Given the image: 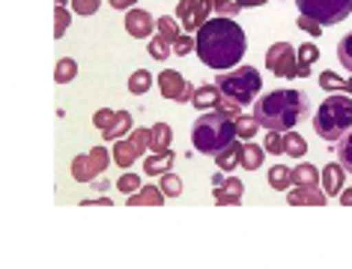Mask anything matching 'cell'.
<instances>
[{
	"label": "cell",
	"mask_w": 352,
	"mask_h": 269,
	"mask_svg": "<svg viewBox=\"0 0 352 269\" xmlns=\"http://www.w3.org/2000/svg\"><path fill=\"white\" fill-rule=\"evenodd\" d=\"M197 57L204 60V66L215 69V72H224V69L239 66V60L248 51V39H245V30L236 24V19H209L204 28L197 30Z\"/></svg>",
	"instance_id": "obj_1"
},
{
	"label": "cell",
	"mask_w": 352,
	"mask_h": 269,
	"mask_svg": "<svg viewBox=\"0 0 352 269\" xmlns=\"http://www.w3.org/2000/svg\"><path fill=\"white\" fill-rule=\"evenodd\" d=\"M307 96L302 90H272L254 102V120L269 132H289L307 117Z\"/></svg>",
	"instance_id": "obj_2"
},
{
	"label": "cell",
	"mask_w": 352,
	"mask_h": 269,
	"mask_svg": "<svg viewBox=\"0 0 352 269\" xmlns=\"http://www.w3.org/2000/svg\"><path fill=\"white\" fill-rule=\"evenodd\" d=\"M314 129H316V135L329 144H338L343 135L352 132V96L349 93H343V96L331 93V96L316 108Z\"/></svg>",
	"instance_id": "obj_3"
},
{
	"label": "cell",
	"mask_w": 352,
	"mask_h": 269,
	"mask_svg": "<svg viewBox=\"0 0 352 269\" xmlns=\"http://www.w3.org/2000/svg\"><path fill=\"white\" fill-rule=\"evenodd\" d=\"M191 141H195L197 153H204V155H218L227 144L236 141V123H233L230 117L218 114V111H212V114H204V117L195 120V129H191Z\"/></svg>",
	"instance_id": "obj_4"
},
{
	"label": "cell",
	"mask_w": 352,
	"mask_h": 269,
	"mask_svg": "<svg viewBox=\"0 0 352 269\" xmlns=\"http://www.w3.org/2000/svg\"><path fill=\"white\" fill-rule=\"evenodd\" d=\"M215 87L224 96L236 99L239 105H251L254 96L263 90V78L254 66H236V72H221L218 75Z\"/></svg>",
	"instance_id": "obj_5"
},
{
	"label": "cell",
	"mask_w": 352,
	"mask_h": 269,
	"mask_svg": "<svg viewBox=\"0 0 352 269\" xmlns=\"http://www.w3.org/2000/svg\"><path fill=\"white\" fill-rule=\"evenodd\" d=\"M296 6L316 24H340L352 12V0H296Z\"/></svg>",
	"instance_id": "obj_6"
},
{
	"label": "cell",
	"mask_w": 352,
	"mask_h": 269,
	"mask_svg": "<svg viewBox=\"0 0 352 269\" xmlns=\"http://www.w3.org/2000/svg\"><path fill=\"white\" fill-rule=\"evenodd\" d=\"M215 12L212 0H179L176 3V19L188 33H197L209 21V15Z\"/></svg>",
	"instance_id": "obj_7"
},
{
	"label": "cell",
	"mask_w": 352,
	"mask_h": 269,
	"mask_svg": "<svg viewBox=\"0 0 352 269\" xmlns=\"http://www.w3.org/2000/svg\"><path fill=\"white\" fill-rule=\"evenodd\" d=\"M266 69L278 78H296L298 72V54L289 42H275L266 51Z\"/></svg>",
	"instance_id": "obj_8"
},
{
	"label": "cell",
	"mask_w": 352,
	"mask_h": 269,
	"mask_svg": "<svg viewBox=\"0 0 352 269\" xmlns=\"http://www.w3.org/2000/svg\"><path fill=\"white\" fill-rule=\"evenodd\" d=\"M158 90H162L164 99H173V102H191L195 99V84H188L182 72H176V69H164L162 75H158Z\"/></svg>",
	"instance_id": "obj_9"
},
{
	"label": "cell",
	"mask_w": 352,
	"mask_h": 269,
	"mask_svg": "<svg viewBox=\"0 0 352 269\" xmlns=\"http://www.w3.org/2000/svg\"><path fill=\"white\" fill-rule=\"evenodd\" d=\"M126 30H129V36H135V39H146V36H153V30H155V19L146 10H129Z\"/></svg>",
	"instance_id": "obj_10"
},
{
	"label": "cell",
	"mask_w": 352,
	"mask_h": 269,
	"mask_svg": "<svg viewBox=\"0 0 352 269\" xmlns=\"http://www.w3.org/2000/svg\"><path fill=\"white\" fill-rule=\"evenodd\" d=\"M215 189H218V192H215V204H218V206H230V204L239 206V204H242V192H245L242 180H236V177L221 180V183H218Z\"/></svg>",
	"instance_id": "obj_11"
},
{
	"label": "cell",
	"mask_w": 352,
	"mask_h": 269,
	"mask_svg": "<svg viewBox=\"0 0 352 269\" xmlns=\"http://www.w3.org/2000/svg\"><path fill=\"white\" fill-rule=\"evenodd\" d=\"M343 173H346V168H343L340 162H331L329 168L320 173V183H322L325 195H340L343 192Z\"/></svg>",
	"instance_id": "obj_12"
},
{
	"label": "cell",
	"mask_w": 352,
	"mask_h": 269,
	"mask_svg": "<svg viewBox=\"0 0 352 269\" xmlns=\"http://www.w3.org/2000/svg\"><path fill=\"white\" fill-rule=\"evenodd\" d=\"M164 197L167 195L158 186H140L138 192L129 195V206H162Z\"/></svg>",
	"instance_id": "obj_13"
},
{
	"label": "cell",
	"mask_w": 352,
	"mask_h": 269,
	"mask_svg": "<svg viewBox=\"0 0 352 269\" xmlns=\"http://www.w3.org/2000/svg\"><path fill=\"white\" fill-rule=\"evenodd\" d=\"M287 201L293 206H325V192L320 189H296V192L287 195Z\"/></svg>",
	"instance_id": "obj_14"
},
{
	"label": "cell",
	"mask_w": 352,
	"mask_h": 269,
	"mask_svg": "<svg viewBox=\"0 0 352 269\" xmlns=\"http://www.w3.org/2000/svg\"><path fill=\"white\" fill-rule=\"evenodd\" d=\"M149 150L153 153H167L170 150V141H173V129L167 123H155L153 129H149Z\"/></svg>",
	"instance_id": "obj_15"
},
{
	"label": "cell",
	"mask_w": 352,
	"mask_h": 269,
	"mask_svg": "<svg viewBox=\"0 0 352 269\" xmlns=\"http://www.w3.org/2000/svg\"><path fill=\"white\" fill-rule=\"evenodd\" d=\"M296 54H298V72H296V78H307V75H311V66L320 60V48H316L314 42H305Z\"/></svg>",
	"instance_id": "obj_16"
},
{
	"label": "cell",
	"mask_w": 352,
	"mask_h": 269,
	"mask_svg": "<svg viewBox=\"0 0 352 269\" xmlns=\"http://www.w3.org/2000/svg\"><path fill=\"white\" fill-rule=\"evenodd\" d=\"M293 186L296 189H314L320 186V171L314 164H296L293 168Z\"/></svg>",
	"instance_id": "obj_17"
},
{
	"label": "cell",
	"mask_w": 352,
	"mask_h": 269,
	"mask_svg": "<svg viewBox=\"0 0 352 269\" xmlns=\"http://www.w3.org/2000/svg\"><path fill=\"white\" fill-rule=\"evenodd\" d=\"M269 3V0H224V3L215 6V15H221V19H236L242 10H248V6H263Z\"/></svg>",
	"instance_id": "obj_18"
},
{
	"label": "cell",
	"mask_w": 352,
	"mask_h": 269,
	"mask_svg": "<svg viewBox=\"0 0 352 269\" xmlns=\"http://www.w3.org/2000/svg\"><path fill=\"white\" fill-rule=\"evenodd\" d=\"M113 162H117V168H131V164H135L138 162V147L135 144H131V141H117V144H113Z\"/></svg>",
	"instance_id": "obj_19"
},
{
	"label": "cell",
	"mask_w": 352,
	"mask_h": 269,
	"mask_svg": "<svg viewBox=\"0 0 352 269\" xmlns=\"http://www.w3.org/2000/svg\"><path fill=\"white\" fill-rule=\"evenodd\" d=\"M215 164H218L221 171H233L236 164H242V144H236V141L227 144L224 150L215 155Z\"/></svg>",
	"instance_id": "obj_20"
},
{
	"label": "cell",
	"mask_w": 352,
	"mask_h": 269,
	"mask_svg": "<svg viewBox=\"0 0 352 269\" xmlns=\"http://www.w3.org/2000/svg\"><path fill=\"white\" fill-rule=\"evenodd\" d=\"M218 96H221V90H218V87L204 84V87H197V90H195V99H191V105L200 108V111H209V108H215Z\"/></svg>",
	"instance_id": "obj_21"
},
{
	"label": "cell",
	"mask_w": 352,
	"mask_h": 269,
	"mask_svg": "<svg viewBox=\"0 0 352 269\" xmlns=\"http://www.w3.org/2000/svg\"><path fill=\"white\" fill-rule=\"evenodd\" d=\"M263 159H266V150L260 144H242V168L245 171H260Z\"/></svg>",
	"instance_id": "obj_22"
},
{
	"label": "cell",
	"mask_w": 352,
	"mask_h": 269,
	"mask_svg": "<svg viewBox=\"0 0 352 269\" xmlns=\"http://www.w3.org/2000/svg\"><path fill=\"white\" fill-rule=\"evenodd\" d=\"M173 164V150H167V153H155V155H149V159L144 162V171L149 173V177H162V173H167V168Z\"/></svg>",
	"instance_id": "obj_23"
},
{
	"label": "cell",
	"mask_w": 352,
	"mask_h": 269,
	"mask_svg": "<svg viewBox=\"0 0 352 269\" xmlns=\"http://www.w3.org/2000/svg\"><path fill=\"white\" fill-rule=\"evenodd\" d=\"M72 177L78 180V183H90L93 177H99L96 168H93V162H90V153L75 155V159H72Z\"/></svg>",
	"instance_id": "obj_24"
},
{
	"label": "cell",
	"mask_w": 352,
	"mask_h": 269,
	"mask_svg": "<svg viewBox=\"0 0 352 269\" xmlns=\"http://www.w3.org/2000/svg\"><path fill=\"white\" fill-rule=\"evenodd\" d=\"M269 186L275 189V192H287V189L293 186V168H284V164L269 168Z\"/></svg>",
	"instance_id": "obj_25"
},
{
	"label": "cell",
	"mask_w": 352,
	"mask_h": 269,
	"mask_svg": "<svg viewBox=\"0 0 352 269\" xmlns=\"http://www.w3.org/2000/svg\"><path fill=\"white\" fill-rule=\"evenodd\" d=\"M179 19H170V15H162V19H155V30H158V36H164L167 42H176L182 36L179 33Z\"/></svg>",
	"instance_id": "obj_26"
},
{
	"label": "cell",
	"mask_w": 352,
	"mask_h": 269,
	"mask_svg": "<svg viewBox=\"0 0 352 269\" xmlns=\"http://www.w3.org/2000/svg\"><path fill=\"white\" fill-rule=\"evenodd\" d=\"M129 129H131V114H129V111H117V123H113L108 132H102V135H104V141H108V144H113V141H120Z\"/></svg>",
	"instance_id": "obj_27"
},
{
	"label": "cell",
	"mask_w": 352,
	"mask_h": 269,
	"mask_svg": "<svg viewBox=\"0 0 352 269\" xmlns=\"http://www.w3.org/2000/svg\"><path fill=\"white\" fill-rule=\"evenodd\" d=\"M149 87H153V72H146V69L131 72V78H129V93L131 96H144Z\"/></svg>",
	"instance_id": "obj_28"
},
{
	"label": "cell",
	"mask_w": 352,
	"mask_h": 269,
	"mask_svg": "<svg viewBox=\"0 0 352 269\" xmlns=\"http://www.w3.org/2000/svg\"><path fill=\"white\" fill-rule=\"evenodd\" d=\"M284 153L287 155H296V159H302V155L307 153V141L289 129V132H284Z\"/></svg>",
	"instance_id": "obj_29"
},
{
	"label": "cell",
	"mask_w": 352,
	"mask_h": 269,
	"mask_svg": "<svg viewBox=\"0 0 352 269\" xmlns=\"http://www.w3.org/2000/svg\"><path fill=\"white\" fill-rule=\"evenodd\" d=\"M233 123H236V138H242V141H251V138L257 135V129H260L257 120L248 117V114H239Z\"/></svg>",
	"instance_id": "obj_30"
},
{
	"label": "cell",
	"mask_w": 352,
	"mask_h": 269,
	"mask_svg": "<svg viewBox=\"0 0 352 269\" xmlns=\"http://www.w3.org/2000/svg\"><path fill=\"white\" fill-rule=\"evenodd\" d=\"M75 75H78V63L72 57H63L57 63V72H54V81L57 84H69V81H75Z\"/></svg>",
	"instance_id": "obj_31"
},
{
	"label": "cell",
	"mask_w": 352,
	"mask_h": 269,
	"mask_svg": "<svg viewBox=\"0 0 352 269\" xmlns=\"http://www.w3.org/2000/svg\"><path fill=\"white\" fill-rule=\"evenodd\" d=\"M338 162L352 173V132H346L338 141Z\"/></svg>",
	"instance_id": "obj_32"
},
{
	"label": "cell",
	"mask_w": 352,
	"mask_h": 269,
	"mask_svg": "<svg viewBox=\"0 0 352 269\" xmlns=\"http://www.w3.org/2000/svg\"><path fill=\"white\" fill-rule=\"evenodd\" d=\"M239 108H242L239 102H236V99H230V96H224V93H221V96H218V102H215V108H212V111H218V114H224V117L236 120V117L242 114Z\"/></svg>",
	"instance_id": "obj_33"
},
{
	"label": "cell",
	"mask_w": 352,
	"mask_h": 269,
	"mask_svg": "<svg viewBox=\"0 0 352 269\" xmlns=\"http://www.w3.org/2000/svg\"><path fill=\"white\" fill-rule=\"evenodd\" d=\"M173 51V42H167L164 36H153L149 39V57L153 60H164Z\"/></svg>",
	"instance_id": "obj_34"
},
{
	"label": "cell",
	"mask_w": 352,
	"mask_h": 269,
	"mask_svg": "<svg viewBox=\"0 0 352 269\" xmlns=\"http://www.w3.org/2000/svg\"><path fill=\"white\" fill-rule=\"evenodd\" d=\"M162 192L167 195V197H179L182 195V180L176 177V173H162Z\"/></svg>",
	"instance_id": "obj_35"
},
{
	"label": "cell",
	"mask_w": 352,
	"mask_h": 269,
	"mask_svg": "<svg viewBox=\"0 0 352 269\" xmlns=\"http://www.w3.org/2000/svg\"><path fill=\"white\" fill-rule=\"evenodd\" d=\"M113 159V155L104 150V147H93L90 150V162H93V168H96V173H104L108 171V162Z\"/></svg>",
	"instance_id": "obj_36"
},
{
	"label": "cell",
	"mask_w": 352,
	"mask_h": 269,
	"mask_svg": "<svg viewBox=\"0 0 352 269\" xmlns=\"http://www.w3.org/2000/svg\"><path fill=\"white\" fill-rule=\"evenodd\" d=\"M117 123V111H111V108H102V111H96V117H93V126L99 129V132H108V129Z\"/></svg>",
	"instance_id": "obj_37"
},
{
	"label": "cell",
	"mask_w": 352,
	"mask_h": 269,
	"mask_svg": "<svg viewBox=\"0 0 352 269\" xmlns=\"http://www.w3.org/2000/svg\"><path fill=\"white\" fill-rule=\"evenodd\" d=\"M338 60H340L343 69H349V72H352V33H346V36L340 39V45H338Z\"/></svg>",
	"instance_id": "obj_38"
},
{
	"label": "cell",
	"mask_w": 352,
	"mask_h": 269,
	"mask_svg": "<svg viewBox=\"0 0 352 269\" xmlns=\"http://www.w3.org/2000/svg\"><path fill=\"white\" fill-rule=\"evenodd\" d=\"M320 87H322V90H329V93H338V90L346 87V81H343L340 75H334V72H322L320 75Z\"/></svg>",
	"instance_id": "obj_39"
},
{
	"label": "cell",
	"mask_w": 352,
	"mask_h": 269,
	"mask_svg": "<svg viewBox=\"0 0 352 269\" xmlns=\"http://www.w3.org/2000/svg\"><path fill=\"white\" fill-rule=\"evenodd\" d=\"M195 48H197V42H195L191 33H186V36H179V39L173 42V54H179V57H188Z\"/></svg>",
	"instance_id": "obj_40"
},
{
	"label": "cell",
	"mask_w": 352,
	"mask_h": 269,
	"mask_svg": "<svg viewBox=\"0 0 352 269\" xmlns=\"http://www.w3.org/2000/svg\"><path fill=\"white\" fill-rule=\"evenodd\" d=\"M54 36L57 39H63L66 36V28H69V24H72V21H69V12H66V6H57V10H54Z\"/></svg>",
	"instance_id": "obj_41"
},
{
	"label": "cell",
	"mask_w": 352,
	"mask_h": 269,
	"mask_svg": "<svg viewBox=\"0 0 352 269\" xmlns=\"http://www.w3.org/2000/svg\"><path fill=\"white\" fill-rule=\"evenodd\" d=\"M266 153H275V155H280L284 153V132H269L266 135V147H263Z\"/></svg>",
	"instance_id": "obj_42"
},
{
	"label": "cell",
	"mask_w": 352,
	"mask_h": 269,
	"mask_svg": "<svg viewBox=\"0 0 352 269\" xmlns=\"http://www.w3.org/2000/svg\"><path fill=\"white\" fill-rule=\"evenodd\" d=\"M117 189H120V192H138V189H140V177H138V173H122V177L117 180Z\"/></svg>",
	"instance_id": "obj_43"
},
{
	"label": "cell",
	"mask_w": 352,
	"mask_h": 269,
	"mask_svg": "<svg viewBox=\"0 0 352 269\" xmlns=\"http://www.w3.org/2000/svg\"><path fill=\"white\" fill-rule=\"evenodd\" d=\"M149 138H153V135H149V129H138V132H131L129 141L138 147V153H140V155H144V153L149 150Z\"/></svg>",
	"instance_id": "obj_44"
},
{
	"label": "cell",
	"mask_w": 352,
	"mask_h": 269,
	"mask_svg": "<svg viewBox=\"0 0 352 269\" xmlns=\"http://www.w3.org/2000/svg\"><path fill=\"white\" fill-rule=\"evenodd\" d=\"M102 0H72V10L78 15H96V10H99Z\"/></svg>",
	"instance_id": "obj_45"
},
{
	"label": "cell",
	"mask_w": 352,
	"mask_h": 269,
	"mask_svg": "<svg viewBox=\"0 0 352 269\" xmlns=\"http://www.w3.org/2000/svg\"><path fill=\"white\" fill-rule=\"evenodd\" d=\"M298 28H302L305 33H311V36H320V33H322V24H316L314 19H307V15L298 19Z\"/></svg>",
	"instance_id": "obj_46"
},
{
	"label": "cell",
	"mask_w": 352,
	"mask_h": 269,
	"mask_svg": "<svg viewBox=\"0 0 352 269\" xmlns=\"http://www.w3.org/2000/svg\"><path fill=\"white\" fill-rule=\"evenodd\" d=\"M108 3L113 6V10H135L138 0H108Z\"/></svg>",
	"instance_id": "obj_47"
},
{
	"label": "cell",
	"mask_w": 352,
	"mask_h": 269,
	"mask_svg": "<svg viewBox=\"0 0 352 269\" xmlns=\"http://www.w3.org/2000/svg\"><path fill=\"white\" fill-rule=\"evenodd\" d=\"M340 204H343V206H352V189H346V192H340Z\"/></svg>",
	"instance_id": "obj_48"
},
{
	"label": "cell",
	"mask_w": 352,
	"mask_h": 269,
	"mask_svg": "<svg viewBox=\"0 0 352 269\" xmlns=\"http://www.w3.org/2000/svg\"><path fill=\"white\" fill-rule=\"evenodd\" d=\"M87 204H96V206H111V197H96V201H84V206Z\"/></svg>",
	"instance_id": "obj_49"
},
{
	"label": "cell",
	"mask_w": 352,
	"mask_h": 269,
	"mask_svg": "<svg viewBox=\"0 0 352 269\" xmlns=\"http://www.w3.org/2000/svg\"><path fill=\"white\" fill-rule=\"evenodd\" d=\"M343 93H349V96H352V78L346 81V87H343Z\"/></svg>",
	"instance_id": "obj_50"
},
{
	"label": "cell",
	"mask_w": 352,
	"mask_h": 269,
	"mask_svg": "<svg viewBox=\"0 0 352 269\" xmlns=\"http://www.w3.org/2000/svg\"><path fill=\"white\" fill-rule=\"evenodd\" d=\"M57 6H66V0H57Z\"/></svg>",
	"instance_id": "obj_51"
},
{
	"label": "cell",
	"mask_w": 352,
	"mask_h": 269,
	"mask_svg": "<svg viewBox=\"0 0 352 269\" xmlns=\"http://www.w3.org/2000/svg\"><path fill=\"white\" fill-rule=\"evenodd\" d=\"M212 3H215V6H218V3H224V0H212Z\"/></svg>",
	"instance_id": "obj_52"
}]
</instances>
